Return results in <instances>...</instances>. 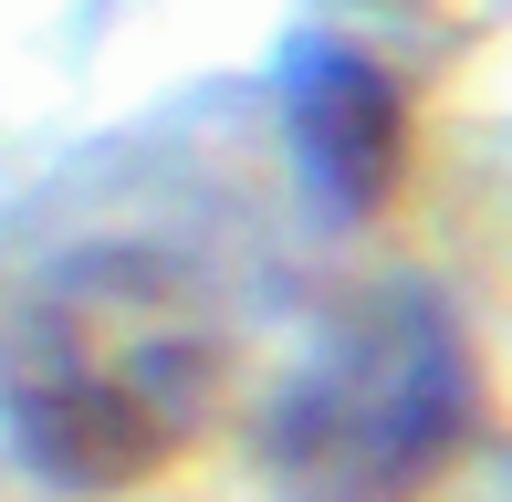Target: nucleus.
Here are the masks:
<instances>
[{
	"instance_id": "nucleus-3",
	"label": "nucleus",
	"mask_w": 512,
	"mask_h": 502,
	"mask_svg": "<svg viewBox=\"0 0 512 502\" xmlns=\"http://www.w3.org/2000/svg\"><path fill=\"white\" fill-rule=\"evenodd\" d=\"M293 136H304V168H314V189L335 199L345 220H366L387 199V178H398V157H408V116H398V95H387V74H366L356 53H314L304 63V84H293Z\"/></svg>"
},
{
	"instance_id": "nucleus-1",
	"label": "nucleus",
	"mask_w": 512,
	"mask_h": 502,
	"mask_svg": "<svg viewBox=\"0 0 512 502\" xmlns=\"http://www.w3.org/2000/svg\"><path fill=\"white\" fill-rule=\"evenodd\" d=\"M220 398V314L168 251L95 241L32 283L0 335V419L63 492H126L199 440Z\"/></svg>"
},
{
	"instance_id": "nucleus-2",
	"label": "nucleus",
	"mask_w": 512,
	"mask_h": 502,
	"mask_svg": "<svg viewBox=\"0 0 512 502\" xmlns=\"http://www.w3.org/2000/svg\"><path fill=\"white\" fill-rule=\"evenodd\" d=\"M460 419H471V367H460L450 314L387 293L304 377V398L272 429V461L304 502H398L450 461Z\"/></svg>"
}]
</instances>
